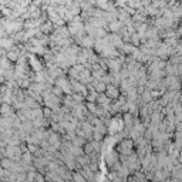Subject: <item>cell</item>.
<instances>
[{"mask_svg":"<svg viewBox=\"0 0 182 182\" xmlns=\"http://www.w3.org/2000/svg\"><path fill=\"white\" fill-rule=\"evenodd\" d=\"M120 27H121V21H114V20H112V21L109 23V29H111L112 32H117Z\"/></svg>","mask_w":182,"mask_h":182,"instance_id":"6","label":"cell"},{"mask_svg":"<svg viewBox=\"0 0 182 182\" xmlns=\"http://www.w3.org/2000/svg\"><path fill=\"white\" fill-rule=\"evenodd\" d=\"M30 64H32V67H34L36 71H40V70H41V64L37 61L36 56H30Z\"/></svg>","mask_w":182,"mask_h":182,"instance_id":"4","label":"cell"},{"mask_svg":"<svg viewBox=\"0 0 182 182\" xmlns=\"http://www.w3.org/2000/svg\"><path fill=\"white\" fill-rule=\"evenodd\" d=\"M95 4H97L100 9H103V10H108V9H109V4H108V1H107V0H97V1H95Z\"/></svg>","mask_w":182,"mask_h":182,"instance_id":"5","label":"cell"},{"mask_svg":"<svg viewBox=\"0 0 182 182\" xmlns=\"http://www.w3.org/2000/svg\"><path fill=\"white\" fill-rule=\"evenodd\" d=\"M7 154L11 156V158H19V155H20V149L17 148V146H10L9 149H7Z\"/></svg>","mask_w":182,"mask_h":182,"instance_id":"3","label":"cell"},{"mask_svg":"<svg viewBox=\"0 0 182 182\" xmlns=\"http://www.w3.org/2000/svg\"><path fill=\"white\" fill-rule=\"evenodd\" d=\"M40 30H41L43 33H48V32L51 30V24H50V23H47V24H41V26H40Z\"/></svg>","mask_w":182,"mask_h":182,"instance_id":"7","label":"cell"},{"mask_svg":"<svg viewBox=\"0 0 182 182\" xmlns=\"http://www.w3.org/2000/svg\"><path fill=\"white\" fill-rule=\"evenodd\" d=\"M132 148H134V141L132 140H124L121 141V144L118 145V151L122 154V155H128L132 152Z\"/></svg>","mask_w":182,"mask_h":182,"instance_id":"1","label":"cell"},{"mask_svg":"<svg viewBox=\"0 0 182 182\" xmlns=\"http://www.w3.org/2000/svg\"><path fill=\"white\" fill-rule=\"evenodd\" d=\"M105 95L108 97V98H118V95H120V91H118V88L117 87H114L112 84H108L107 87H105Z\"/></svg>","mask_w":182,"mask_h":182,"instance_id":"2","label":"cell"},{"mask_svg":"<svg viewBox=\"0 0 182 182\" xmlns=\"http://www.w3.org/2000/svg\"><path fill=\"white\" fill-rule=\"evenodd\" d=\"M9 60H13V61H16V60H17V53H16V51H13V53H9Z\"/></svg>","mask_w":182,"mask_h":182,"instance_id":"10","label":"cell"},{"mask_svg":"<svg viewBox=\"0 0 182 182\" xmlns=\"http://www.w3.org/2000/svg\"><path fill=\"white\" fill-rule=\"evenodd\" d=\"M87 108H88V111H91L93 114H95V111H97V107H95V104H94V103H91V101L87 104Z\"/></svg>","mask_w":182,"mask_h":182,"instance_id":"8","label":"cell"},{"mask_svg":"<svg viewBox=\"0 0 182 182\" xmlns=\"http://www.w3.org/2000/svg\"><path fill=\"white\" fill-rule=\"evenodd\" d=\"M73 179H75V181H85V177H83L80 172H77V174L73 175Z\"/></svg>","mask_w":182,"mask_h":182,"instance_id":"9","label":"cell"}]
</instances>
